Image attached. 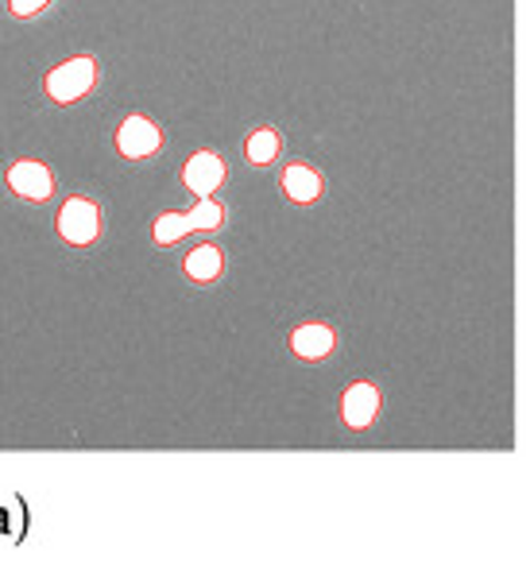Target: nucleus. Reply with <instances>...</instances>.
I'll return each mask as SVG.
<instances>
[{"label": "nucleus", "instance_id": "1", "mask_svg": "<svg viewBox=\"0 0 530 565\" xmlns=\"http://www.w3.org/2000/svg\"><path fill=\"white\" fill-rule=\"evenodd\" d=\"M97 82V63L94 58H71V63L55 66V71L47 74V94L55 97V102H78V97H86L89 89H94Z\"/></svg>", "mask_w": 530, "mask_h": 565}, {"label": "nucleus", "instance_id": "2", "mask_svg": "<svg viewBox=\"0 0 530 565\" xmlns=\"http://www.w3.org/2000/svg\"><path fill=\"white\" fill-rule=\"evenodd\" d=\"M59 233L71 244H94L97 233H102V210L89 198H71L59 210Z\"/></svg>", "mask_w": 530, "mask_h": 565}, {"label": "nucleus", "instance_id": "3", "mask_svg": "<svg viewBox=\"0 0 530 565\" xmlns=\"http://www.w3.org/2000/svg\"><path fill=\"white\" fill-rule=\"evenodd\" d=\"M163 148V132L159 125H151L148 117H128L125 125L117 128V151L125 159H148Z\"/></svg>", "mask_w": 530, "mask_h": 565}, {"label": "nucleus", "instance_id": "4", "mask_svg": "<svg viewBox=\"0 0 530 565\" xmlns=\"http://www.w3.org/2000/svg\"><path fill=\"white\" fill-rule=\"evenodd\" d=\"M375 415H380V387L375 384L360 380L341 395V423L349 430H368L375 423Z\"/></svg>", "mask_w": 530, "mask_h": 565}, {"label": "nucleus", "instance_id": "5", "mask_svg": "<svg viewBox=\"0 0 530 565\" xmlns=\"http://www.w3.org/2000/svg\"><path fill=\"white\" fill-rule=\"evenodd\" d=\"M182 182H187V190H194L198 198H210L213 190L225 182V163H221V156H213V151H198V156H190L187 167H182Z\"/></svg>", "mask_w": 530, "mask_h": 565}, {"label": "nucleus", "instance_id": "6", "mask_svg": "<svg viewBox=\"0 0 530 565\" xmlns=\"http://www.w3.org/2000/svg\"><path fill=\"white\" fill-rule=\"evenodd\" d=\"M9 186L17 190L20 198H32V202H43V198H51V190H55V182H51V171L43 163H32V159H24V163H17L9 171Z\"/></svg>", "mask_w": 530, "mask_h": 565}, {"label": "nucleus", "instance_id": "7", "mask_svg": "<svg viewBox=\"0 0 530 565\" xmlns=\"http://www.w3.org/2000/svg\"><path fill=\"white\" fill-rule=\"evenodd\" d=\"M333 330L329 326H298L295 333H290V349H295V356H303V361H326L329 353H333Z\"/></svg>", "mask_w": 530, "mask_h": 565}, {"label": "nucleus", "instance_id": "8", "mask_svg": "<svg viewBox=\"0 0 530 565\" xmlns=\"http://www.w3.org/2000/svg\"><path fill=\"white\" fill-rule=\"evenodd\" d=\"M279 186H283V194H287L290 202L306 205V202H314V198L321 194V174L310 171V167H303V163H295V167H287V171H283Z\"/></svg>", "mask_w": 530, "mask_h": 565}, {"label": "nucleus", "instance_id": "9", "mask_svg": "<svg viewBox=\"0 0 530 565\" xmlns=\"http://www.w3.org/2000/svg\"><path fill=\"white\" fill-rule=\"evenodd\" d=\"M182 267H187V275L194 282H213V279H221V271H225V256H221L218 244H198Z\"/></svg>", "mask_w": 530, "mask_h": 565}, {"label": "nucleus", "instance_id": "10", "mask_svg": "<svg viewBox=\"0 0 530 565\" xmlns=\"http://www.w3.org/2000/svg\"><path fill=\"white\" fill-rule=\"evenodd\" d=\"M244 151H248V163H272L275 156H279V136L272 132V128H259V132L248 136V143H244Z\"/></svg>", "mask_w": 530, "mask_h": 565}, {"label": "nucleus", "instance_id": "11", "mask_svg": "<svg viewBox=\"0 0 530 565\" xmlns=\"http://www.w3.org/2000/svg\"><path fill=\"white\" fill-rule=\"evenodd\" d=\"M182 233H190V213H163L156 221V244H174Z\"/></svg>", "mask_w": 530, "mask_h": 565}, {"label": "nucleus", "instance_id": "12", "mask_svg": "<svg viewBox=\"0 0 530 565\" xmlns=\"http://www.w3.org/2000/svg\"><path fill=\"white\" fill-rule=\"evenodd\" d=\"M225 221V205L213 202V198H202V202L190 210V228H218Z\"/></svg>", "mask_w": 530, "mask_h": 565}, {"label": "nucleus", "instance_id": "13", "mask_svg": "<svg viewBox=\"0 0 530 565\" xmlns=\"http://www.w3.org/2000/svg\"><path fill=\"white\" fill-rule=\"evenodd\" d=\"M47 4L51 0H12V12H17V17H35V12H43Z\"/></svg>", "mask_w": 530, "mask_h": 565}]
</instances>
